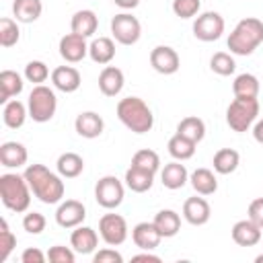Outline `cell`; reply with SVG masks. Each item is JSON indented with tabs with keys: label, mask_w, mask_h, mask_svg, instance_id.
Masks as SVG:
<instances>
[{
	"label": "cell",
	"mask_w": 263,
	"mask_h": 263,
	"mask_svg": "<svg viewBox=\"0 0 263 263\" xmlns=\"http://www.w3.org/2000/svg\"><path fill=\"white\" fill-rule=\"evenodd\" d=\"M25 179L33 191V195L41 203H60L64 197V181L60 179L62 175L51 173L45 164H29L25 168Z\"/></svg>",
	"instance_id": "6da1fadb"
},
{
	"label": "cell",
	"mask_w": 263,
	"mask_h": 263,
	"mask_svg": "<svg viewBox=\"0 0 263 263\" xmlns=\"http://www.w3.org/2000/svg\"><path fill=\"white\" fill-rule=\"evenodd\" d=\"M261 43H263V21L255 16H247L238 21L226 41L230 53L234 55H251Z\"/></svg>",
	"instance_id": "7a4b0ae2"
},
{
	"label": "cell",
	"mask_w": 263,
	"mask_h": 263,
	"mask_svg": "<svg viewBox=\"0 0 263 263\" xmlns=\"http://www.w3.org/2000/svg\"><path fill=\"white\" fill-rule=\"evenodd\" d=\"M119 121L134 134H146L154 125V115L150 107L140 97H125L117 103Z\"/></svg>",
	"instance_id": "3957f363"
},
{
	"label": "cell",
	"mask_w": 263,
	"mask_h": 263,
	"mask_svg": "<svg viewBox=\"0 0 263 263\" xmlns=\"http://www.w3.org/2000/svg\"><path fill=\"white\" fill-rule=\"evenodd\" d=\"M31 187L25 179V175H16V173H4L0 175V199L4 203V208H8L10 212H27L31 205Z\"/></svg>",
	"instance_id": "277c9868"
},
{
	"label": "cell",
	"mask_w": 263,
	"mask_h": 263,
	"mask_svg": "<svg viewBox=\"0 0 263 263\" xmlns=\"http://www.w3.org/2000/svg\"><path fill=\"white\" fill-rule=\"evenodd\" d=\"M27 109H29V117L33 121H37V123L49 121L55 115V109H58L55 92L45 84H35L33 90L29 92Z\"/></svg>",
	"instance_id": "5b68a950"
},
{
	"label": "cell",
	"mask_w": 263,
	"mask_h": 263,
	"mask_svg": "<svg viewBox=\"0 0 263 263\" xmlns=\"http://www.w3.org/2000/svg\"><path fill=\"white\" fill-rule=\"evenodd\" d=\"M259 115V101L257 99H242L234 97V101L226 109V123L230 125L232 132H247Z\"/></svg>",
	"instance_id": "8992f818"
},
{
	"label": "cell",
	"mask_w": 263,
	"mask_h": 263,
	"mask_svg": "<svg viewBox=\"0 0 263 263\" xmlns=\"http://www.w3.org/2000/svg\"><path fill=\"white\" fill-rule=\"evenodd\" d=\"M123 195H125V189H123V183L113 177V175H105L97 181L95 185V199L101 208L105 210H115L121 205L123 201Z\"/></svg>",
	"instance_id": "52a82bcc"
},
{
	"label": "cell",
	"mask_w": 263,
	"mask_h": 263,
	"mask_svg": "<svg viewBox=\"0 0 263 263\" xmlns=\"http://www.w3.org/2000/svg\"><path fill=\"white\" fill-rule=\"evenodd\" d=\"M111 35L121 45H134L142 35V25L129 12H119L111 18Z\"/></svg>",
	"instance_id": "ba28073f"
},
{
	"label": "cell",
	"mask_w": 263,
	"mask_h": 263,
	"mask_svg": "<svg viewBox=\"0 0 263 263\" xmlns=\"http://www.w3.org/2000/svg\"><path fill=\"white\" fill-rule=\"evenodd\" d=\"M99 234L109 247H119L127 238V222L119 214H105L99 220Z\"/></svg>",
	"instance_id": "9c48e42d"
},
{
	"label": "cell",
	"mask_w": 263,
	"mask_h": 263,
	"mask_svg": "<svg viewBox=\"0 0 263 263\" xmlns=\"http://www.w3.org/2000/svg\"><path fill=\"white\" fill-rule=\"evenodd\" d=\"M224 33V18L220 12H214V10H208V12H201L195 23H193V35L199 39V41H216L220 39Z\"/></svg>",
	"instance_id": "30bf717a"
},
{
	"label": "cell",
	"mask_w": 263,
	"mask_h": 263,
	"mask_svg": "<svg viewBox=\"0 0 263 263\" xmlns=\"http://www.w3.org/2000/svg\"><path fill=\"white\" fill-rule=\"evenodd\" d=\"M84 218H86V208L78 199H66L55 210V222L62 228H76L84 222Z\"/></svg>",
	"instance_id": "8fae6325"
},
{
	"label": "cell",
	"mask_w": 263,
	"mask_h": 263,
	"mask_svg": "<svg viewBox=\"0 0 263 263\" xmlns=\"http://www.w3.org/2000/svg\"><path fill=\"white\" fill-rule=\"evenodd\" d=\"M150 66L158 72V74H175L181 66V60H179V53L171 47V45H156L152 51H150Z\"/></svg>",
	"instance_id": "7c38bea8"
},
{
	"label": "cell",
	"mask_w": 263,
	"mask_h": 263,
	"mask_svg": "<svg viewBox=\"0 0 263 263\" xmlns=\"http://www.w3.org/2000/svg\"><path fill=\"white\" fill-rule=\"evenodd\" d=\"M58 49H60V55H62L66 62L78 64V62H82V60L86 58V53H88L86 37L76 35V33H68V35H64V37L60 39Z\"/></svg>",
	"instance_id": "4fadbf2b"
},
{
	"label": "cell",
	"mask_w": 263,
	"mask_h": 263,
	"mask_svg": "<svg viewBox=\"0 0 263 263\" xmlns=\"http://www.w3.org/2000/svg\"><path fill=\"white\" fill-rule=\"evenodd\" d=\"M132 240L142 251H154L160 245L162 234L158 232V228L154 226V222H138L132 228Z\"/></svg>",
	"instance_id": "5bb4252c"
},
{
	"label": "cell",
	"mask_w": 263,
	"mask_h": 263,
	"mask_svg": "<svg viewBox=\"0 0 263 263\" xmlns=\"http://www.w3.org/2000/svg\"><path fill=\"white\" fill-rule=\"evenodd\" d=\"M74 129L78 136L86 138V140H92V138H99L105 129V121L99 113L95 111H82L76 115V121H74Z\"/></svg>",
	"instance_id": "9a60e30c"
},
{
	"label": "cell",
	"mask_w": 263,
	"mask_h": 263,
	"mask_svg": "<svg viewBox=\"0 0 263 263\" xmlns=\"http://www.w3.org/2000/svg\"><path fill=\"white\" fill-rule=\"evenodd\" d=\"M212 216V208L203 197H187L183 203V218L191 224V226H203L208 224Z\"/></svg>",
	"instance_id": "2e32d148"
},
{
	"label": "cell",
	"mask_w": 263,
	"mask_h": 263,
	"mask_svg": "<svg viewBox=\"0 0 263 263\" xmlns=\"http://www.w3.org/2000/svg\"><path fill=\"white\" fill-rule=\"evenodd\" d=\"M80 72L74 66H58L51 72V84L62 92H76L80 88Z\"/></svg>",
	"instance_id": "e0dca14e"
},
{
	"label": "cell",
	"mask_w": 263,
	"mask_h": 263,
	"mask_svg": "<svg viewBox=\"0 0 263 263\" xmlns=\"http://www.w3.org/2000/svg\"><path fill=\"white\" fill-rule=\"evenodd\" d=\"M125 84V76L117 66H105L99 74V88L105 97H117Z\"/></svg>",
	"instance_id": "ac0fdd59"
},
{
	"label": "cell",
	"mask_w": 263,
	"mask_h": 263,
	"mask_svg": "<svg viewBox=\"0 0 263 263\" xmlns=\"http://www.w3.org/2000/svg\"><path fill=\"white\" fill-rule=\"evenodd\" d=\"M232 240L238 245V247H255L259 240H261V228L251 220H238L234 226H232Z\"/></svg>",
	"instance_id": "d6986e66"
},
{
	"label": "cell",
	"mask_w": 263,
	"mask_h": 263,
	"mask_svg": "<svg viewBox=\"0 0 263 263\" xmlns=\"http://www.w3.org/2000/svg\"><path fill=\"white\" fill-rule=\"evenodd\" d=\"M70 245H72V249L76 251V253H80V255H90L95 249H97V245H99V236H97V232L92 230V228H88V226H76L74 230H72V234H70Z\"/></svg>",
	"instance_id": "ffe728a7"
},
{
	"label": "cell",
	"mask_w": 263,
	"mask_h": 263,
	"mask_svg": "<svg viewBox=\"0 0 263 263\" xmlns=\"http://www.w3.org/2000/svg\"><path fill=\"white\" fill-rule=\"evenodd\" d=\"M27 148L21 142H4L0 146V162L6 168H18L23 164H27Z\"/></svg>",
	"instance_id": "44dd1931"
},
{
	"label": "cell",
	"mask_w": 263,
	"mask_h": 263,
	"mask_svg": "<svg viewBox=\"0 0 263 263\" xmlns=\"http://www.w3.org/2000/svg\"><path fill=\"white\" fill-rule=\"evenodd\" d=\"M160 181L166 189H181L187 181H189V173L185 168V164H181V160H173L168 164H164V168L160 171Z\"/></svg>",
	"instance_id": "7402d4cb"
},
{
	"label": "cell",
	"mask_w": 263,
	"mask_h": 263,
	"mask_svg": "<svg viewBox=\"0 0 263 263\" xmlns=\"http://www.w3.org/2000/svg\"><path fill=\"white\" fill-rule=\"evenodd\" d=\"M97 27H99V18H97V14L92 10L82 8V10H76L72 14V21H70L72 33L82 35V37H90V35H95Z\"/></svg>",
	"instance_id": "603a6c76"
},
{
	"label": "cell",
	"mask_w": 263,
	"mask_h": 263,
	"mask_svg": "<svg viewBox=\"0 0 263 263\" xmlns=\"http://www.w3.org/2000/svg\"><path fill=\"white\" fill-rule=\"evenodd\" d=\"M123 181H125V187L132 189L134 193H146L152 187V183H154V173L144 171V168L132 164L125 171V179Z\"/></svg>",
	"instance_id": "cb8c5ba5"
},
{
	"label": "cell",
	"mask_w": 263,
	"mask_h": 263,
	"mask_svg": "<svg viewBox=\"0 0 263 263\" xmlns=\"http://www.w3.org/2000/svg\"><path fill=\"white\" fill-rule=\"evenodd\" d=\"M88 55L95 64L107 66L115 58V43L111 37H97L88 45Z\"/></svg>",
	"instance_id": "d4e9b609"
},
{
	"label": "cell",
	"mask_w": 263,
	"mask_h": 263,
	"mask_svg": "<svg viewBox=\"0 0 263 263\" xmlns=\"http://www.w3.org/2000/svg\"><path fill=\"white\" fill-rule=\"evenodd\" d=\"M23 78L14 70H2L0 72V103H8L12 97L23 92Z\"/></svg>",
	"instance_id": "484cf974"
},
{
	"label": "cell",
	"mask_w": 263,
	"mask_h": 263,
	"mask_svg": "<svg viewBox=\"0 0 263 263\" xmlns=\"http://www.w3.org/2000/svg\"><path fill=\"white\" fill-rule=\"evenodd\" d=\"M189 181L197 195H212L218 191V179L210 168H195L189 175Z\"/></svg>",
	"instance_id": "4316f807"
},
{
	"label": "cell",
	"mask_w": 263,
	"mask_h": 263,
	"mask_svg": "<svg viewBox=\"0 0 263 263\" xmlns=\"http://www.w3.org/2000/svg\"><path fill=\"white\" fill-rule=\"evenodd\" d=\"M152 222L162 234V238H173L181 230V216L175 210H160Z\"/></svg>",
	"instance_id": "83f0119b"
},
{
	"label": "cell",
	"mask_w": 263,
	"mask_h": 263,
	"mask_svg": "<svg viewBox=\"0 0 263 263\" xmlns=\"http://www.w3.org/2000/svg\"><path fill=\"white\" fill-rule=\"evenodd\" d=\"M27 115H29V109H27L25 103H21L18 99H12V101L4 103L2 119H4V125H6V127H10V129H18V127H23Z\"/></svg>",
	"instance_id": "f1b7e54d"
},
{
	"label": "cell",
	"mask_w": 263,
	"mask_h": 263,
	"mask_svg": "<svg viewBox=\"0 0 263 263\" xmlns=\"http://www.w3.org/2000/svg\"><path fill=\"white\" fill-rule=\"evenodd\" d=\"M214 171L218 175H230L238 168L240 164V154L234 150V148H220L216 154H214Z\"/></svg>",
	"instance_id": "f546056e"
},
{
	"label": "cell",
	"mask_w": 263,
	"mask_h": 263,
	"mask_svg": "<svg viewBox=\"0 0 263 263\" xmlns=\"http://www.w3.org/2000/svg\"><path fill=\"white\" fill-rule=\"evenodd\" d=\"M43 12L41 0H14L12 14L18 23H35Z\"/></svg>",
	"instance_id": "4dcf8cb0"
},
{
	"label": "cell",
	"mask_w": 263,
	"mask_h": 263,
	"mask_svg": "<svg viewBox=\"0 0 263 263\" xmlns=\"http://www.w3.org/2000/svg\"><path fill=\"white\" fill-rule=\"evenodd\" d=\"M55 168L64 179H74L84 171V160L76 152H64V154H60Z\"/></svg>",
	"instance_id": "1f68e13d"
},
{
	"label": "cell",
	"mask_w": 263,
	"mask_h": 263,
	"mask_svg": "<svg viewBox=\"0 0 263 263\" xmlns=\"http://www.w3.org/2000/svg\"><path fill=\"white\" fill-rule=\"evenodd\" d=\"M232 92L234 97H242V99H257L259 95V78L251 72L238 74L232 82Z\"/></svg>",
	"instance_id": "d6a6232c"
},
{
	"label": "cell",
	"mask_w": 263,
	"mask_h": 263,
	"mask_svg": "<svg viewBox=\"0 0 263 263\" xmlns=\"http://www.w3.org/2000/svg\"><path fill=\"white\" fill-rule=\"evenodd\" d=\"M177 134H181V136H185V138H189L191 142H201L203 140V136H205V123H203V119H199V117H195V115H189V117H183L181 121H179V125H177Z\"/></svg>",
	"instance_id": "836d02e7"
},
{
	"label": "cell",
	"mask_w": 263,
	"mask_h": 263,
	"mask_svg": "<svg viewBox=\"0 0 263 263\" xmlns=\"http://www.w3.org/2000/svg\"><path fill=\"white\" fill-rule=\"evenodd\" d=\"M195 142H191L189 138L181 136V134H175L171 140H168V154L175 158V160H189L193 154H195Z\"/></svg>",
	"instance_id": "e575fe53"
},
{
	"label": "cell",
	"mask_w": 263,
	"mask_h": 263,
	"mask_svg": "<svg viewBox=\"0 0 263 263\" xmlns=\"http://www.w3.org/2000/svg\"><path fill=\"white\" fill-rule=\"evenodd\" d=\"M132 164H134V166H140V168H144V171H150V173L156 175V171L160 168V156H158L154 150H150V148H142V150H138V152L132 156Z\"/></svg>",
	"instance_id": "d590c367"
},
{
	"label": "cell",
	"mask_w": 263,
	"mask_h": 263,
	"mask_svg": "<svg viewBox=\"0 0 263 263\" xmlns=\"http://www.w3.org/2000/svg\"><path fill=\"white\" fill-rule=\"evenodd\" d=\"M18 21L12 18H0V45L2 47H12L21 39V29L16 25Z\"/></svg>",
	"instance_id": "8d00e7d4"
},
{
	"label": "cell",
	"mask_w": 263,
	"mask_h": 263,
	"mask_svg": "<svg viewBox=\"0 0 263 263\" xmlns=\"http://www.w3.org/2000/svg\"><path fill=\"white\" fill-rule=\"evenodd\" d=\"M210 68H212V72H216V74H220V76H230V74H234V70H236V62H234V58H232L230 53L218 51V53L212 55Z\"/></svg>",
	"instance_id": "74e56055"
},
{
	"label": "cell",
	"mask_w": 263,
	"mask_h": 263,
	"mask_svg": "<svg viewBox=\"0 0 263 263\" xmlns=\"http://www.w3.org/2000/svg\"><path fill=\"white\" fill-rule=\"evenodd\" d=\"M49 76V68L45 62L41 60H31L27 66H25V78L33 84H43Z\"/></svg>",
	"instance_id": "f35d334b"
},
{
	"label": "cell",
	"mask_w": 263,
	"mask_h": 263,
	"mask_svg": "<svg viewBox=\"0 0 263 263\" xmlns=\"http://www.w3.org/2000/svg\"><path fill=\"white\" fill-rule=\"evenodd\" d=\"M14 247H16V236L8 228V222L2 218L0 220V261H6Z\"/></svg>",
	"instance_id": "ab89813d"
},
{
	"label": "cell",
	"mask_w": 263,
	"mask_h": 263,
	"mask_svg": "<svg viewBox=\"0 0 263 263\" xmlns=\"http://www.w3.org/2000/svg\"><path fill=\"white\" fill-rule=\"evenodd\" d=\"M201 0H173V12L179 18H191L199 12Z\"/></svg>",
	"instance_id": "60d3db41"
},
{
	"label": "cell",
	"mask_w": 263,
	"mask_h": 263,
	"mask_svg": "<svg viewBox=\"0 0 263 263\" xmlns=\"http://www.w3.org/2000/svg\"><path fill=\"white\" fill-rule=\"evenodd\" d=\"M45 224H47V220H45V216L39 214V212H29V214H25V218H23V228H25L29 234H41V232L45 230Z\"/></svg>",
	"instance_id": "b9f144b4"
},
{
	"label": "cell",
	"mask_w": 263,
	"mask_h": 263,
	"mask_svg": "<svg viewBox=\"0 0 263 263\" xmlns=\"http://www.w3.org/2000/svg\"><path fill=\"white\" fill-rule=\"evenodd\" d=\"M74 253H76L74 249H68V247H64V245H53V247L47 251V259H49L51 263H74V259H76Z\"/></svg>",
	"instance_id": "7bdbcfd3"
},
{
	"label": "cell",
	"mask_w": 263,
	"mask_h": 263,
	"mask_svg": "<svg viewBox=\"0 0 263 263\" xmlns=\"http://www.w3.org/2000/svg\"><path fill=\"white\" fill-rule=\"evenodd\" d=\"M92 261H95V263H121L123 257H121L115 249H101L99 253H95Z\"/></svg>",
	"instance_id": "ee69618b"
},
{
	"label": "cell",
	"mask_w": 263,
	"mask_h": 263,
	"mask_svg": "<svg viewBox=\"0 0 263 263\" xmlns=\"http://www.w3.org/2000/svg\"><path fill=\"white\" fill-rule=\"evenodd\" d=\"M249 218L263 230V197H257L249 203Z\"/></svg>",
	"instance_id": "f6af8a7d"
},
{
	"label": "cell",
	"mask_w": 263,
	"mask_h": 263,
	"mask_svg": "<svg viewBox=\"0 0 263 263\" xmlns=\"http://www.w3.org/2000/svg\"><path fill=\"white\" fill-rule=\"evenodd\" d=\"M45 259H47V255L41 253L37 247H29V249H25L23 255H21V261H23V263H43Z\"/></svg>",
	"instance_id": "bcb514c9"
},
{
	"label": "cell",
	"mask_w": 263,
	"mask_h": 263,
	"mask_svg": "<svg viewBox=\"0 0 263 263\" xmlns=\"http://www.w3.org/2000/svg\"><path fill=\"white\" fill-rule=\"evenodd\" d=\"M132 261H152V263H158L160 257H158V255H152L150 251H144V253H140V255H134Z\"/></svg>",
	"instance_id": "7dc6e473"
},
{
	"label": "cell",
	"mask_w": 263,
	"mask_h": 263,
	"mask_svg": "<svg viewBox=\"0 0 263 263\" xmlns=\"http://www.w3.org/2000/svg\"><path fill=\"white\" fill-rule=\"evenodd\" d=\"M253 138H255V142L263 144V119H259V121L253 125Z\"/></svg>",
	"instance_id": "c3c4849f"
},
{
	"label": "cell",
	"mask_w": 263,
	"mask_h": 263,
	"mask_svg": "<svg viewBox=\"0 0 263 263\" xmlns=\"http://www.w3.org/2000/svg\"><path fill=\"white\" fill-rule=\"evenodd\" d=\"M119 8H123V10H129V8H136L138 4H140V0H113Z\"/></svg>",
	"instance_id": "681fc988"
},
{
	"label": "cell",
	"mask_w": 263,
	"mask_h": 263,
	"mask_svg": "<svg viewBox=\"0 0 263 263\" xmlns=\"http://www.w3.org/2000/svg\"><path fill=\"white\" fill-rule=\"evenodd\" d=\"M255 261H257V263H263V253H261V255H257V257H255Z\"/></svg>",
	"instance_id": "f907efd6"
}]
</instances>
